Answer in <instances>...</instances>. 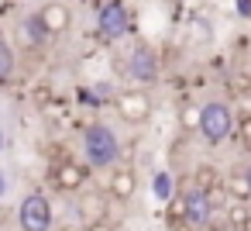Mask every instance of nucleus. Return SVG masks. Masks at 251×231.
Listing matches in <instances>:
<instances>
[{
  "instance_id": "f257e3e1",
  "label": "nucleus",
  "mask_w": 251,
  "mask_h": 231,
  "mask_svg": "<svg viewBox=\"0 0 251 231\" xmlns=\"http://www.w3.org/2000/svg\"><path fill=\"white\" fill-rule=\"evenodd\" d=\"M83 159H86V166H93V169H114V166H117V159H121V142H117V135H114L110 124L93 121V124L83 128Z\"/></svg>"
},
{
  "instance_id": "f03ea898",
  "label": "nucleus",
  "mask_w": 251,
  "mask_h": 231,
  "mask_svg": "<svg viewBox=\"0 0 251 231\" xmlns=\"http://www.w3.org/2000/svg\"><path fill=\"white\" fill-rule=\"evenodd\" d=\"M234 121L237 117H234V107L227 100H206V104H200V135H203V142L210 148H217V145H224L230 138Z\"/></svg>"
},
{
  "instance_id": "7ed1b4c3",
  "label": "nucleus",
  "mask_w": 251,
  "mask_h": 231,
  "mask_svg": "<svg viewBox=\"0 0 251 231\" xmlns=\"http://www.w3.org/2000/svg\"><path fill=\"white\" fill-rule=\"evenodd\" d=\"M114 111H117V117H121L124 124L138 128V124H145V121L151 117L155 104H151L148 90H141V87H131V90H121V93L114 97Z\"/></svg>"
},
{
  "instance_id": "20e7f679",
  "label": "nucleus",
  "mask_w": 251,
  "mask_h": 231,
  "mask_svg": "<svg viewBox=\"0 0 251 231\" xmlns=\"http://www.w3.org/2000/svg\"><path fill=\"white\" fill-rule=\"evenodd\" d=\"M127 76L141 87H151L158 83V73H162V62H158V52L148 45V42H138L131 52H127Z\"/></svg>"
},
{
  "instance_id": "39448f33",
  "label": "nucleus",
  "mask_w": 251,
  "mask_h": 231,
  "mask_svg": "<svg viewBox=\"0 0 251 231\" xmlns=\"http://www.w3.org/2000/svg\"><path fill=\"white\" fill-rule=\"evenodd\" d=\"M97 31H100V38H107V42H121V38L131 31V11H127L124 0H107V4L100 7V14H97Z\"/></svg>"
},
{
  "instance_id": "423d86ee",
  "label": "nucleus",
  "mask_w": 251,
  "mask_h": 231,
  "mask_svg": "<svg viewBox=\"0 0 251 231\" xmlns=\"http://www.w3.org/2000/svg\"><path fill=\"white\" fill-rule=\"evenodd\" d=\"M52 203L45 193H28L18 207V224L21 231H52Z\"/></svg>"
},
{
  "instance_id": "0eeeda50",
  "label": "nucleus",
  "mask_w": 251,
  "mask_h": 231,
  "mask_svg": "<svg viewBox=\"0 0 251 231\" xmlns=\"http://www.w3.org/2000/svg\"><path fill=\"white\" fill-rule=\"evenodd\" d=\"M182 203H186V224L196 228V231H203V224H206V217H210V210H213L210 193L200 190V186H186V190H182Z\"/></svg>"
},
{
  "instance_id": "6e6552de",
  "label": "nucleus",
  "mask_w": 251,
  "mask_h": 231,
  "mask_svg": "<svg viewBox=\"0 0 251 231\" xmlns=\"http://www.w3.org/2000/svg\"><path fill=\"white\" fill-rule=\"evenodd\" d=\"M35 14H38V21L45 25L49 35H66L73 28V11L62 4V0H49V4H42Z\"/></svg>"
},
{
  "instance_id": "1a4fd4ad",
  "label": "nucleus",
  "mask_w": 251,
  "mask_h": 231,
  "mask_svg": "<svg viewBox=\"0 0 251 231\" xmlns=\"http://www.w3.org/2000/svg\"><path fill=\"white\" fill-rule=\"evenodd\" d=\"M134 190H138V176H134V169L131 166H114L110 169V183H107V193L114 197V200H131L134 197Z\"/></svg>"
},
{
  "instance_id": "9d476101",
  "label": "nucleus",
  "mask_w": 251,
  "mask_h": 231,
  "mask_svg": "<svg viewBox=\"0 0 251 231\" xmlns=\"http://www.w3.org/2000/svg\"><path fill=\"white\" fill-rule=\"evenodd\" d=\"M55 186L62 190V193H76V190H83V183H86V166H79V162H59L55 166Z\"/></svg>"
},
{
  "instance_id": "9b49d317",
  "label": "nucleus",
  "mask_w": 251,
  "mask_h": 231,
  "mask_svg": "<svg viewBox=\"0 0 251 231\" xmlns=\"http://www.w3.org/2000/svg\"><path fill=\"white\" fill-rule=\"evenodd\" d=\"M79 221L93 224V221H107V197L103 193H79Z\"/></svg>"
},
{
  "instance_id": "f8f14e48",
  "label": "nucleus",
  "mask_w": 251,
  "mask_h": 231,
  "mask_svg": "<svg viewBox=\"0 0 251 231\" xmlns=\"http://www.w3.org/2000/svg\"><path fill=\"white\" fill-rule=\"evenodd\" d=\"M21 38H25L28 45H45L52 35L45 31V25L38 21V14H25V21H21Z\"/></svg>"
},
{
  "instance_id": "ddd939ff",
  "label": "nucleus",
  "mask_w": 251,
  "mask_h": 231,
  "mask_svg": "<svg viewBox=\"0 0 251 231\" xmlns=\"http://www.w3.org/2000/svg\"><path fill=\"white\" fill-rule=\"evenodd\" d=\"M224 190H227V197H230V200H251V186H248L244 169H234V173L224 179Z\"/></svg>"
},
{
  "instance_id": "4468645a",
  "label": "nucleus",
  "mask_w": 251,
  "mask_h": 231,
  "mask_svg": "<svg viewBox=\"0 0 251 231\" xmlns=\"http://www.w3.org/2000/svg\"><path fill=\"white\" fill-rule=\"evenodd\" d=\"M14 66H18V59H14V49L4 42V35H0V87H7V83H11V76H14Z\"/></svg>"
},
{
  "instance_id": "2eb2a0df",
  "label": "nucleus",
  "mask_w": 251,
  "mask_h": 231,
  "mask_svg": "<svg viewBox=\"0 0 251 231\" xmlns=\"http://www.w3.org/2000/svg\"><path fill=\"white\" fill-rule=\"evenodd\" d=\"M151 193H155V200H169L172 193H176V179H172V173H165V169H158L155 176H151Z\"/></svg>"
},
{
  "instance_id": "dca6fc26",
  "label": "nucleus",
  "mask_w": 251,
  "mask_h": 231,
  "mask_svg": "<svg viewBox=\"0 0 251 231\" xmlns=\"http://www.w3.org/2000/svg\"><path fill=\"white\" fill-rule=\"evenodd\" d=\"M217 183H220V173H217L210 162L196 166V173H193V186H200V190H213Z\"/></svg>"
},
{
  "instance_id": "f3484780",
  "label": "nucleus",
  "mask_w": 251,
  "mask_h": 231,
  "mask_svg": "<svg viewBox=\"0 0 251 231\" xmlns=\"http://www.w3.org/2000/svg\"><path fill=\"white\" fill-rule=\"evenodd\" d=\"M179 128L182 131H200V104H186L182 111H179Z\"/></svg>"
},
{
  "instance_id": "a211bd4d",
  "label": "nucleus",
  "mask_w": 251,
  "mask_h": 231,
  "mask_svg": "<svg viewBox=\"0 0 251 231\" xmlns=\"http://www.w3.org/2000/svg\"><path fill=\"white\" fill-rule=\"evenodd\" d=\"M227 228H230L227 207H213V210H210V217H206V224H203V231H227Z\"/></svg>"
},
{
  "instance_id": "6ab92c4d",
  "label": "nucleus",
  "mask_w": 251,
  "mask_h": 231,
  "mask_svg": "<svg viewBox=\"0 0 251 231\" xmlns=\"http://www.w3.org/2000/svg\"><path fill=\"white\" fill-rule=\"evenodd\" d=\"M234 131H237V138H241V145L251 152V114H241L237 121H234Z\"/></svg>"
},
{
  "instance_id": "aec40b11",
  "label": "nucleus",
  "mask_w": 251,
  "mask_h": 231,
  "mask_svg": "<svg viewBox=\"0 0 251 231\" xmlns=\"http://www.w3.org/2000/svg\"><path fill=\"white\" fill-rule=\"evenodd\" d=\"M234 11H237L244 21H251V0H234Z\"/></svg>"
},
{
  "instance_id": "412c9836",
  "label": "nucleus",
  "mask_w": 251,
  "mask_h": 231,
  "mask_svg": "<svg viewBox=\"0 0 251 231\" xmlns=\"http://www.w3.org/2000/svg\"><path fill=\"white\" fill-rule=\"evenodd\" d=\"M86 231H114V224L110 221H93V224H86Z\"/></svg>"
},
{
  "instance_id": "4be33fe9",
  "label": "nucleus",
  "mask_w": 251,
  "mask_h": 231,
  "mask_svg": "<svg viewBox=\"0 0 251 231\" xmlns=\"http://www.w3.org/2000/svg\"><path fill=\"white\" fill-rule=\"evenodd\" d=\"M7 190H11V179H7V173H4V169H0V200L7 197Z\"/></svg>"
},
{
  "instance_id": "5701e85b",
  "label": "nucleus",
  "mask_w": 251,
  "mask_h": 231,
  "mask_svg": "<svg viewBox=\"0 0 251 231\" xmlns=\"http://www.w3.org/2000/svg\"><path fill=\"white\" fill-rule=\"evenodd\" d=\"M237 104L244 107V114H251V90H244V93L237 97Z\"/></svg>"
},
{
  "instance_id": "b1692460",
  "label": "nucleus",
  "mask_w": 251,
  "mask_h": 231,
  "mask_svg": "<svg viewBox=\"0 0 251 231\" xmlns=\"http://www.w3.org/2000/svg\"><path fill=\"white\" fill-rule=\"evenodd\" d=\"M4 148H7V128L0 124V152H4Z\"/></svg>"
},
{
  "instance_id": "393cba45",
  "label": "nucleus",
  "mask_w": 251,
  "mask_h": 231,
  "mask_svg": "<svg viewBox=\"0 0 251 231\" xmlns=\"http://www.w3.org/2000/svg\"><path fill=\"white\" fill-rule=\"evenodd\" d=\"M237 231H251V214H248V217H244V221L237 224Z\"/></svg>"
},
{
  "instance_id": "a878e982",
  "label": "nucleus",
  "mask_w": 251,
  "mask_h": 231,
  "mask_svg": "<svg viewBox=\"0 0 251 231\" xmlns=\"http://www.w3.org/2000/svg\"><path fill=\"white\" fill-rule=\"evenodd\" d=\"M241 169H244V176H248V186H251V162H248V166H241Z\"/></svg>"
}]
</instances>
